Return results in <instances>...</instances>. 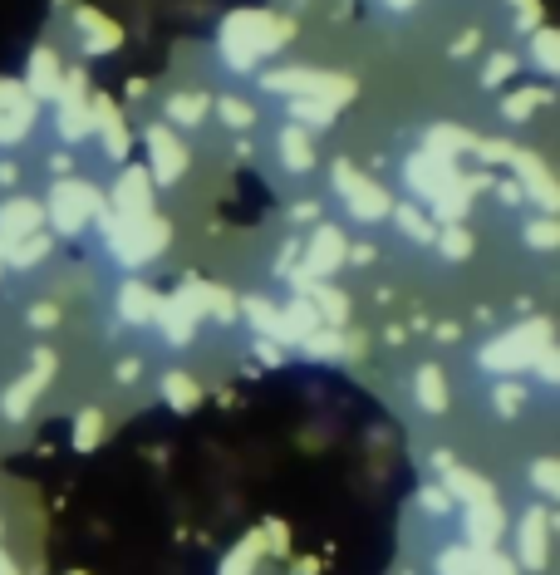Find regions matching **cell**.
Here are the masks:
<instances>
[{"label":"cell","mask_w":560,"mask_h":575,"mask_svg":"<svg viewBox=\"0 0 560 575\" xmlns=\"http://www.w3.org/2000/svg\"><path fill=\"white\" fill-rule=\"evenodd\" d=\"M295 35V20L290 15H276V10H231L222 20V59L231 74H251L266 55H276L280 45Z\"/></svg>","instance_id":"obj_1"},{"label":"cell","mask_w":560,"mask_h":575,"mask_svg":"<svg viewBox=\"0 0 560 575\" xmlns=\"http://www.w3.org/2000/svg\"><path fill=\"white\" fill-rule=\"evenodd\" d=\"M467 148H472V133L457 128V123L428 128V143H423V153H428V158H443V163H457V153H467Z\"/></svg>","instance_id":"obj_24"},{"label":"cell","mask_w":560,"mask_h":575,"mask_svg":"<svg viewBox=\"0 0 560 575\" xmlns=\"http://www.w3.org/2000/svg\"><path fill=\"white\" fill-rule=\"evenodd\" d=\"M477 45H482V30H467V35H457V40H452L448 55L452 59H467V55H477Z\"/></svg>","instance_id":"obj_49"},{"label":"cell","mask_w":560,"mask_h":575,"mask_svg":"<svg viewBox=\"0 0 560 575\" xmlns=\"http://www.w3.org/2000/svg\"><path fill=\"white\" fill-rule=\"evenodd\" d=\"M55 5H64V0H55Z\"/></svg>","instance_id":"obj_59"},{"label":"cell","mask_w":560,"mask_h":575,"mask_svg":"<svg viewBox=\"0 0 560 575\" xmlns=\"http://www.w3.org/2000/svg\"><path fill=\"white\" fill-rule=\"evenodd\" d=\"M104 231H109L113 256H118L123 266H148V261L172 241V227L163 217H143V222H118V217H113Z\"/></svg>","instance_id":"obj_5"},{"label":"cell","mask_w":560,"mask_h":575,"mask_svg":"<svg viewBox=\"0 0 560 575\" xmlns=\"http://www.w3.org/2000/svg\"><path fill=\"white\" fill-rule=\"evenodd\" d=\"M153 320H158V330H163V340H168L172 349L192 345V335H197V315H192L177 295H168V300L153 305Z\"/></svg>","instance_id":"obj_18"},{"label":"cell","mask_w":560,"mask_h":575,"mask_svg":"<svg viewBox=\"0 0 560 575\" xmlns=\"http://www.w3.org/2000/svg\"><path fill=\"white\" fill-rule=\"evenodd\" d=\"M50 173L69 177V173H74V158H69V153H55V158H50Z\"/></svg>","instance_id":"obj_53"},{"label":"cell","mask_w":560,"mask_h":575,"mask_svg":"<svg viewBox=\"0 0 560 575\" xmlns=\"http://www.w3.org/2000/svg\"><path fill=\"white\" fill-rule=\"evenodd\" d=\"M551 99H556L551 89H516V94L502 99V114H506V123H526L536 104H551Z\"/></svg>","instance_id":"obj_32"},{"label":"cell","mask_w":560,"mask_h":575,"mask_svg":"<svg viewBox=\"0 0 560 575\" xmlns=\"http://www.w3.org/2000/svg\"><path fill=\"white\" fill-rule=\"evenodd\" d=\"M0 271H5V266H0Z\"/></svg>","instance_id":"obj_60"},{"label":"cell","mask_w":560,"mask_h":575,"mask_svg":"<svg viewBox=\"0 0 560 575\" xmlns=\"http://www.w3.org/2000/svg\"><path fill=\"white\" fill-rule=\"evenodd\" d=\"M276 148H280V163H285L290 173H310V168H315V143H310V133H305V128L280 123Z\"/></svg>","instance_id":"obj_21"},{"label":"cell","mask_w":560,"mask_h":575,"mask_svg":"<svg viewBox=\"0 0 560 575\" xmlns=\"http://www.w3.org/2000/svg\"><path fill=\"white\" fill-rule=\"evenodd\" d=\"M285 109H290V123H295V128H330L339 118V109L325 104V99H285Z\"/></svg>","instance_id":"obj_30"},{"label":"cell","mask_w":560,"mask_h":575,"mask_svg":"<svg viewBox=\"0 0 560 575\" xmlns=\"http://www.w3.org/2000/svg\"><path fill=\"white\" fill-rule=\"evenodd\" d=\"M477 575H521V571H516V561L502 556V551H482V556H477Z\"/></svg>","instance_id":"obj_44"},{"label":"cell","mask_w":560,"mask_h":575,"mask_svg":"<svg viewBox=\"0 0 560 575\" xmlns=\"http://www.w3.org/2000/svg\"><path fill=\"white\" fill-rule=\"evenodd\" d=\"M546 551H551V517L546 507H531L516 521V571H546Z\"/></svg>","instance_id":"obj_10"},{"label":"cell","mask_w":560,"mask_h":575,"mask_svg":"<svg viewBox=\"0 0 560 575\" xmlns=\"http://www.w3.org/2000/svg\"><path fill=\"white\" fill-rule=\"evenodd\" d=\"M109 212L118 222H143V217H153V177H148V168H123V173H118Z\"/></svg>","instance_id":"obj_7"},{"label":"cell","mask_w":560,"mask_h":575,"mask_svg":"<svg viewBox=\"0 0 560 575\" xmlns=\"http://www.w3.org/2000/svg\"><path fill=\"white\" fill-rule=\"evenodd\" d=\"M217 114H222V123L231 128V133H246V128L256 123V109H251L246 99H236V94H226V99H217Z\"/></svg>","instance_id":"obj_37"},{"label":"cell","mask_w":560,"mask_h":575,"mask_svg":"<svg viewBox=\"0 0 560 575\" xmlns=\"http://www.w3.org/2000/svg\"><path fill=\"white\" fill-rule=\"evenodd\" d=\"M15 177H20V168H15V163H0V182H5V187H10Z\"/></svg>","instance_id":"obj_56"},{"label":"cell","mask_w":560,"mask_h":575,"mask_svg":"<svg viewBox=\"0 0 560 575\" xmlns=\"http://www.w3.org/2000/svg\"><path fill=\"white\" fill-rule=\"evenodd\" d=\"M438 575H477V551L448 546V551L438 556Z\"/></svg>","instance_id":"obj_39"},{"label":"cell","mask_w":560,"mask_h":575,"mask_svg":"<svg viewBox=\"0 0 560 575\" xmlns=\"http://www.w3.org/2000/svg\"><path fill=\"white\" fill-rule=\"evenodd\" d=\"M109 202H104V192L94 187V182H79V177H59L55 187H50V202H45V217H50V227L59 236H79V231L89 227L99 212H104Z\"/></svg>","instance_id":"obj_3"},{"label":"cell","mask_w":560,"mask_h":575,"mask_svg":"<svg viewBox=\"0 0 560 575\" xmlns=\"http://www.w3.org/2000/svg\"><path fill=\"white\" fill-rule=\"evenodd\" d=\"M143 138H148V158H153V173L148 177H153L158 187L182 182V177H187V148H182V138L172 133L168 123H153Z\"/></svg>","instance_id":"obj_9"},{"label":"cell","mask_w":560,"mask_h":575,"mask_svg":"<svg viewBox=\"0 0 560 575\" xmlns=\"http://www.w3.org/2000/svg\"><path fill=\"white\" fill-rule=\"evenodd\" d=\"M300 295L310 300V310L320 315V325H325V330H339V325L349 320V300H344L335 286H320V281H300Z\"/></svg>","instance_id":"obj_20"},{"label":"cell","mask_w":560,"mask_h":575,"mask_svg":"<svg viewBox=\"0 0 560 575\" xmlns=\"http://www.w3.org/2000/svg\"><path fill=\"white\" fill-rule=\"evenodd\" d=\"M256 354H261L266 364H280V345H271V340H261V345H256Z\"/></svg>","instance_id":"obj_55"},{"label":"cell","mask_w":560,"mask_h":575,"mask_svg":"<svg viewBox=\"0 0 560 575\" xmlns=\"http://www.w3.org/2000/svg\"><path fill=\"white\" fill-rule=\"evenodd\" d=\"M531 482H536V492L546 497V502H556L560 497V462L556 458H541L531 467Z\"/></svg>","instance_id":"obj_40"},{"label":"cell","mask_w":560,"mask_h":575,"mask_svg":"<svg viewBox=\"0 0 560 575\" xmlns=\"http://www.w3.org/2000/svg\"><path fill=\"white\" fill-rule=\"evenodd\" d=\"M526 241H531L536 251H556V246H560L556 217H541V222H531V227H526Z\"/></svg>","instance_id":"obj_43"},{"label":"cell","mask_w":560,"mask_h":575,"mask_svg":"<svg viewBox=\"0 0 560 575\" xmlns=\"http://www.w3.org/2000/svg\"><path fill=\"white\" fill-rule=\"evenodd\" d=\"M290 212H295V222H315V217H320V202H315V197H305V202H295Z\"/></svg>","instance_id":"obj_52"},{"label":"cell","mask_w":560,"mask_h":575,"mask_svg":"<svg viewBox=\"0 0 560 575\" xmlns=\"http://www.w3.org/2000/svg\"><path fill=\"white\" fill-rule=\"evenodd\" d=\"M531 369H536V374H541L546 384H556V379H560V359H556V349L546 345L541 354H536V364H531Z\"/></svg>","instance_id":"obj_48"},{"label":"cell","mask_w":560,"mask_h":575,"mask_svg":"<svg viewBox=\"0 0 560 575\" xmlns=\"http://www.w3.org/2000/svg\"><path fill=\"white\" fill-rule=\"evenodd\" d=\"M433 241H438V251H443L448 261H467V256H472V231L462 227V222H457V227H443Z\"/></svg>","instance_id":"obj_38"},{"label":"cell","mask_w":560,"mask_h":575,"mask_svg":"<svg viewBox=\"0 0 560 575\" xmlns=\"http://www.w3.org/2000/svg\"><path fill=\"white\" fill-rule=\"evenodd\" d=\"M207 310L217 315V320H236V300H231V290H222V286H207Z\"/></svg>","instance_id":"obj_45"},{"label":"cell","mask_w":560,"mask_h":575,"mask_svg":"<svg viewBox=\"0 0 560 575\" xmlns=\"http://www.w3.org/2000/svg\"><path fill=\"white\" fill-rule=\"evenodd\" d=\"M413 394H418V408H423V413H443V408H448L443 369H438V364H423V369L413 374Z\"/></svg>","instance_id":"obj_27"},{"label":"cell","mask_w":560,"mask_h":575,"mask_svg":"<svg viewBox=\"0 0 560 575\" xmlns=\"http://www.w3.org/2000/svg\"><path fill=\"white\" fill-rule=\"evenodd\" d=\"M50 374H55V354H50V349H40V354H35V369L5 389V399H0V413H5L10 423H20V418L30 413V403L40 399V389L50 384Z\"/></svg>","instance_id":"obj_12"},{"label":"cell","mask_w":560,"mask_h":575,"mask_svg":"<svg viewBox=\"0 0 560 575\" xmlns=\"http://www.w3.org/2000/svg\"><path fill=\"white\" fill-rule=\"evenodd\" d=\"M261 89L266 94H280V99H325L344 109L354 99V79L349 74H330V69H315V64H285V69H271L261 74Z\"/></svg>","instance_id":"obj_2"},{"label":"cell","mask_w":560,"mask_h":575,"mask_svg":"<svg viewBox=\"0 0 560 575\" xmlns=\"http://www.w3.org/2000/svg\"><path fill=\"white\" fill-rule=\"evenodd\" d=\"M138 374H143V359H123V364L113 369V379H118V384H133Z\"/></svg>","instance_id":"obj_51"},{"label":"cell","mask_w":560,"mask_h":575,"mask_svg":"<svg viewBox=\"0 0 560 575\" xmlns=\"http://www.w3.org/2000/svg\"><path fill=\"white\" fill-rule=\"evenodd\" d=\"M153 305H158V295L143 286V281H128V286L118 290V310H123V320H128V325L153 320Z\"/></svg>","instance_id":"obj_29"},{"label":"cell","mask_w":560,"mask_h":575,"mask_svg":"<svg viewBox=\"0 0 560 575\" xmlns=\"http://www.w3.org/2000/svg\"><path fill=\"white\" fill-rule=\"evenodd\" d=\"M89 118H94V133L104 138V153H109L113 163H123V158H128V148H133V133H128L123 114L113 109V99L89 94Z\"/></svg>","instance_id":"obj_13"},{"label":"cell","mask_w":560,"mask_h":575,"mask_svg":"<svg viewBox=\"0 0 560 575\" xmlns=\"http://www.w3.org/2000/svg\"><path fill=\"white\" fill-rule=\"evenodd\" d=\"M506 168L521 177V197H531L546 217L560 207V192H556V177H551V168L536 158V153H526V148H511V158H506Z\"/></svg>","instance_id":"obj_8"},{"label":"cell","mask_w":560,"mask_h":575,"mask_svg":"<svg viewBox=\"0 0 560 575\" xmlns=\"http://www.w3.org/2000/svg\"><path fill=\"white\" fill-rule=\"evenodd\" d=\"M40 227H45V207H40V202H30V197L0 202V241H5V246L20 241V236H35Z\"/></svg>","instance_id":"obj_17"},{"label":"cell","mask_w":560,"mask_h":575,"mask_svg":"<svg viewBox=\"0 0 560 575\" xmlns=\"http://www.w3.org/2000/svg\"><path fill=\"white\" fill-rule=\"evenodd\" d=\"M546 345H551V320H531L521 330H506L502 340H492V345L477 354V364L492 369V374H521V369L536 364V354Z\"/></svg>","instance_id":"obj_4"},{"label":"cell","mask_w":560,"mask_h":575,"mask_svg":"<svg viewBox=\"0 0 560 575\" xmlns=\"http://www.w3.org/2000/svg\"><path fill=\"white\" fill-rule=\"evenodd\" d=\"M261 551H266V541H261V531H251L231 556L222 561V575H251L256 571V561H261Z\"/></svg>","instance_id":"obj_33"},{"label":"cell","mask_w":560,"mask_h":575,"mask_svg":"<svg viewBox=\"0 0 560 575\" xmlns=\"http://www.w3.org/2000/svg\"><path fill=\"white\" fill-rule=\"evenodd\" d=\"M492 403H497V413H502V418H516V413H521V403H526V389H521L516 379H502V384H497V394H492Z\"/></svg>","instance_id":"obj_41"},{"label":"cell","mask_w":560,"mask_h":575,"mask_svg":"<svg viewBox=\"0 0 560 575\" xmlns=\"http://www.w3.org/2000/svg\"><path fill=\"white\" fill-rule=\"evenodd\" d=\"M50 246H55V236H45V231H35V236H20V241H0V266H10V271H30V266H40L45 256H50Z\"/></svg>","instance_id":"obj_22"},{"label":"cell","mask_w":560,"mask_h":575,"mask_svg":"<svg viewBox=\"0 0 560 575\" xmlns=\"http://www.w3.org/2000/svg\"><path fill=\"white\" fill-rule=\"evenodd\" d=\"M344 231L330 227V222H320L315 236H310V246H305V271H300V281H325V276H335L339 266H344Z\"/></svg>","instance_id":"obj_11"},{"label":"cell","mask_w":560,"mask_h":575,"mask_svg":"<svg viewBox=\"0 0 560 575\" xmlns=\"http://www.w3.org/2000/svg\"><path fill=\"white\" fill-rule=\"evenodd\" d=\"M0 575H15V566H10V556L0 551Z\"/></svg>","instance_id":"obj_58"},{"label":"cell","mask_w":560,"mask_h":575,"mask_svg":"<svg viewBox=\"0 0 560 575\" xmlns=\"http://www.w3.org/2000/svg\"><path fill=\"white\" fill-rule=\"evenodd\" d=\"M516 5V30H541V0H511Z\"/></svg>","instance_id":"obj_46"},{"label":"cell","mask_w":560,"mask_h":575,"mask_svg":"<svg viewBox=\"0 0 560 575\" xmlns=\"http://www.w3.org/2000/svg\"><path fill=\"white\" fill-rule=\"evenodd\" d=\"M335 192L344 197V207H349L354 222H384L393 212V197L379 182H369L354 163H335Z\"/></svg>","instance_id":"obj_6"},{"label":"cell","mask_w":560,"mask_h":575,"mask_svg":"<svg viewBox=\"0 0 560 575\" xmlns=\"http://www.w3.org/2000/svg\"><path fill=\"white\" fill-rule=\"evenodd\" d=\"M384 5H389V10H413L418 0H384Z\"/></svg>","instance_id":"obj_57"},{"label":"cell","mask_w":560,"mask_h":575,"mask_svg":"<svg viewBox=\"0 0 560 575\" xmlns=\"http://www.w3.org/2000/svg\"><path fill=\"white\" fill-rule=\"evenodd\" d=\"M163 399H168L177 413H192V408L202 403V389H197V379H192V374L168 369V374H163Z\"/></svg>","instance_id":"obj_31"},{"label":"cell","mask_w":560,"mask_h":575,"mask_svg":"<svg viewBox=\"0 0 560 575\" xmlns=\"http://www.w3.org/2000/svg\"><path fill=\"white\" fill-rule=\"evenodd\" d=\"M59 79H64V69H59V59L50 45H40V50H30V64H25V94L35 99V104H45V99H59Z\"/></svg>","instance_id":"obj_15"},{"label":"cell","mask_w":560,"mask_h":575,"mask_svg":"<svg viewBox=\"0 0 560 575\" xmlns=\"http://www.w3.org/2000/svg\"><path fill=\"white\" fill-rule=\"evenodd\" d=\"M236 310L246 315V325L256 330V340H271V345H280V310L271 305V300H261V295H246Z\"/></svg>","instance_id":"obj_25"},{"label":"cell","mask_w":560,"mask_h":575,"mask_svg":"<svg viewBox=\"0 0 560 575\" xmlns=\"http://www.w3.org/2000/svg\"><path fill=\"white\" fill-rule=\"evenodd\" d=\"M393 222H398V231H408L413 241H433L438 236V227L423 217V207H413V202H393V212H389Z\"/></svg>","instance_id":"obj_34"},{"label":"cell","mask_w":560,"mask_h":575,"mask_svg":"<svg viewBox=\"0 0 560 575\" xmlns=\"http://www.w3.org/2000/svg\"><path fill=\"white\" fill-rule=\"evenodd\" d=\"M531 59H536V69H541V74H556V69H560V35H556V30H546V25H541V30H531Z\"/></svg>","instance_id":"obj_35"},{"label":"cell","mask_w":560,"mask_h":575,"mask_svg":"<svg viewBox=\"0 0 560 575\" xmlns=\"http://www.w3.org/2000/svg\"><path fill=\"white\" fill-rule=\"evenodd\" d=\"M497 197H502L506 207H516V202H521V187H516V182H502V187H497Z\"/></svg>","instance_id":"obj_54"},{"label":"cell","mask_w":560,"mask_h":575,"mask_svg":"<svg viewBox=\"0 0 560 575\" xmlns=\"http://www.w3.org/2000/svg\"><path fill=\"white\" fill-rule=\"evenodd\" d=\"M0 118H5V123H15L20 133H30V128H35L40 104L25 94V84H20V79H0Z\"/></svg>","instance_id":"obj_19"},{"label":"cell","mask_w":560,"mask_h":575,"mask_svg":"<svg viewBox=\"0 0 560 575\" xmlns=\"http://www.w3.org/2000/svg\"><path fill=\"white\" fill-rule=\"evenodd\" d=\"M502 507H497V497L492 502H477V507H467V551H497V541H502Z\"/></svg>","instance_id":"obj_16"},{"label":"cell","mask_w":560,"mask_h":575,"mask_svg":"<svg viewBox=\"0 0 560 575\" xmlns=\"http://www.w3.org/2000/svg\"><path fill=\"white\" fill-rule=\"evenodd\" d=\"M443 492H448L452 502H467V507H477V502H492V487H487L477 472L457 467V462H452L448 472H443Z\"/></svg>","instance_id":"obj_23"},{"label":"cell","mask_w":560,"mask_h":575,"mask_svg":"<svg viewBox=\"0 0 560 575\" xmlns=\"http://www.w3.org/2000/svg\"><path fill=\"white\" fill-rule=\"evenodd\" d=\"M305 354H315V359H344V354H359L364 349V340H354V335H344V330H315L310 340H305Z\"/></svg>","instance_id":"obj_28"},{"label":"cell","mask_w":560,"mask_h":575,"mask_svg":"<svg viewBox=\"0 0 560 575\" xmlns=\"http://www.w3.org/2000/svg\"><path fill=\"white\" fill-rule=\"evenodd\" d=\"M418 502H423V512H433V517H448V512H452V497L443 492V487H423V492H418Z\"/></svg>","instance_id":"obj_47"},{"label":"cell","mask_w":560,"mask_h":575,"mask_svg":"<svg viewBox=\"0 0 560 575\" xmlns=\"http://www.w3.org/2000/svg\"><path fill=\"white\" fill-rule=\"evenodd\" d=\"M99 438H104V413H99V408H84V413L74 418V448H79V453H94Z\"/></svg>","instance_id":"obj_36"},{"label":"cell","mask_w":560,"mask_h":575,"mask_svg":"<svg viewBox=\"0 0 560 575\" xmlns=\"http://www.w3.org/2000/svg\"><path fill=\"white\" fill-rule=\"evenodd\" d=\"M74 30H79V40H84V55H113L118 45H123V25H113L104 10H94V5H79L74 10Z\"/></svg>","instance_id":"obj_14"},{"label":"cell","mask_w":560,"mask_h":575,"mask_svg":"<svg viewBox=\"0 0 560 575\" xmlns=\"http://www.w3.org/2000/svg\"><path fill=\"white\" fill-rule=\"evenodd\" d=\"M212 109V99H207V89H182V94H168V123L177 128H197L202 118Z\"/></svg>","instance_id":"obj_26"},{"label":"cell","mask_w":560,"mask_h":575,"mask_svg":"<svg viewBox=\"0 0 560 575\" xmlns=\"http://www.w3.org/2000/svg\"><path fill=\"white\" fill-rule=\"evenodd\" d=\"M30 325H35V330H55V325H59V310H55V305H45V300H40V305L30 310Z\"/></svg>","instance_id":"obj_50"},{"label":"cell","mask_w":560,"mask_h":575,"mask_svg":"<svg viewBox=\"0 0 560 575\" xmlns=\"http://www.w3.org/2000/svg\"><path fill=\"white\" fill-rule=\"evenodd\" d=\"M516 64H521V55H492L487 59V69H482V89H497L502 79H511Z\"/></svg>","instance_id":"obj_42"}]
</instances>
